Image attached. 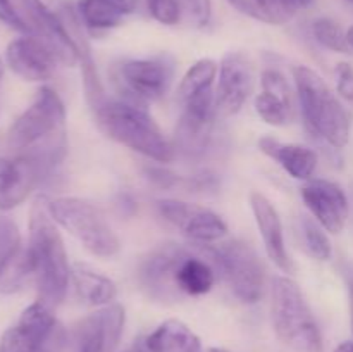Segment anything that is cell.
<instances>
[{
	"label": "cell",
	"mask_w": 353,
	"mask_h": 352,
	"mask_svg": "<svg viewBox=\"0 0 353 352\" xmlns=\"http://www.w3.org/2000/svg\"><path fill=\"white\" fill-rule=\"evenodd\" d=\"M76 292L86 304L95 307H103L114 304L117 297V286L109 276L95 271L86 264H74L71 273Z\"/></svg>",
	"instance_id": "cell-21"
},
{
	"label": "cell",
	"mask_w": 353,
	"mask_h": 352,
	"mask_svg": "<svg viewBox=\"0 0 353 352\" xmlns=\"http://www.w3.org/2000/svg\"><path fill=\"white\" fill-rule=\"evenodd\" d=\"M7 66L14 75L26 81H47L54 76L59 64L54 52L34 35H24L7 45Z\"/></svg>",
	"instance_id": "cell-16"
},
{
	"label": "cell",
	"mask_w": 353,
	"mask_h": 352,
	"mask_svg": "<svg viewBox=\"0 0 353 352\" xmlns=\"http://www.w3.org/2000/svg\"><path fill=\"white\" fill-rule=\"evenodd\" d=\"M33 261L28 247L21 245L0 268V293H16L33 278Z\"/></svg>",
	"instance_id": "cell-26"
},
{
	"label": "cell",
	"mask_w": 353,
	"mask_h": 352,
	"mask_svg": "<svg viewBox=\"0 0 353 352\" xmlns=\"http://www.w3.org/2000/svg\"><path fill=\"white\" fill-rule=\"evenodd\" d=\"M181 14L196 28H205L212 17V0H178Z\"/></svg>",
	"instance_id": "cell-31"
},
{
	"label": "cell",
	"mask_w": 353,
	"mask_h": 352,
	"mask_svg": "<svg viewBox=\"0 0 353 352\" xmlns=\"http://www.w3.org/2000/svg\"><path fill=\"white\" fill-rule=\"evenodd\" d=\"M188 252V248L178 244H162L148 252L138 268L141 289L155 300H178L181 293L176 286V273Z\"/></svg>",
	"instance_id": "cell-10"
},
{
	"label": "cell",
	"mask_w": 353,
	"mask_h": 352,
	"mask_svg": "<svg viewBox=\"0 0 353 352\" xmlns=\"http://www.w3.org/2000/svg\"><path fill=\"white\" fill-rule=\"evenodd\" d=\"M347 40H348V45H350V48H353V24L347 31Z\"/></svg>",
	"instance_id": "cell-41"
},
{
	"label": "cell",
	"mask_w": 353,
	"mask_h": 352,
	"mask_svg": "<svg viewBox=\"0 0 353 352\" xmlns=\"http://www.w3.org/2000/svg\"><path fill=\"white\" fill-rule=\"evenodd\" d=\"M34 352H52V345H47V347H41V349H37Z\"/></svg>",
	"instance_id": "cell-42"
},
{
	"label": "cell",
	"mask_w": 353,
	"mask_h": 352,
	"mask_svg": "<svg viewBox=\"0 0 353 352\" xmlns=\"http://www.w3.org/2000/svg\"><path fill=\"white\" fill-rule=\"evenodd\" d=\"M124 323V307L116 302L88 314L76 326V352H116Z\"/></svg>",
	"instance_id": "cell-14"
},
{
	"label": "cell",
	"mask_w": 353,
	"mask_h": 352,
	"mask_svg": "<svg viewBox=\"0 0 353 352\" xmlns=\"http://www.w3.org/2000/svg\"><path fill=\"white\" fill-rule=\"evenodd\" d=\"M147 9L155 21L165 26H172L181 19L178 0H147Z\"/></svg>",
	"instance_id": "cell-32"
},
{
	"label": "cell",
	"mask_w": 353,
	"mask_h": 352,
	"mask_svg": "<svg viewBox=\"0 0 353 352\" xmlns=\"http://www.w3.org/2000/svg\"><path fill=\"white\" fill-rule=\"evenodd\" d=\"M336 76V90L345 100L353 104V68L348 62H340L334 69Z\"/></svg>",
	"instance_id": "cell-35"
},
{
	"label": "cell",
	"mask_w": 353,
	"mask_h": 352,
	"mask_svg": "<svg viewBox=\"0 0 353 352\" xmlns=\"http://www.w3.org/2000/svg\"><path fill=\"white\" fill-rule=\"evenodd\" d=\"M0 21L3 24H7L12 30L19 31L24 35H33L30 23L26 21V17L16 9V6L12 3V0H0Z\"/></svg>",
	"instance_id": "cell-34"
},
{
	"label": "cell",
	"mask_w": 353,
	"mask_h": 352,
	"mask_svg": "<svg viewBox=\"0 0 353 352\" xmlns=\"http://www.w3.org/2000/svg\"><path fill=\"white\" fill-rule=\"evenodd\" d=\"M262 92L255 97V110L271 126H285L293 117L292 93L285 75L278 69L262 72Z\"/></svg>",
	"instance_id": "cell-18"
},
{
	"label": "cell",
	"mask_w": 353,
	"mask_h": 352,
	"mask_svg": "<svg viewBox=\"0 0 353 352\" xmlns=\"http://www.w3.org/2000/svg\"><path fill=\"white\" fill-rule=\"evenodd\" d=\"M296 95L305 128L334 148H343L350 140L352 121L327 83L307 66L293 68Z\"/></svg>",
	"instance_id": "cell-3"
},
{
	"label": "cell",
	"mask_w": 353,
	"mask_h": 352,
	"mask_svg": "<svg viewBox=\"0 0 353 352\" xmlns=\"http://www.w3.org/2000/svg\"><path fill=\"white\" fill-rule=\"evenodd\" d=\"M148 178H152L154 179V182H157L159 185H162V186H169V185H172V183L176 182V176L174 175H171V173H168L165 171V169H148Z\"/></svg>",
	"instance_id": "cell-36"
},
{
	"label": "cell",
	"mask_w": 353,
	"mask_h": 352,
	"mask_svg": "<svg viewBox=\"0 0 353 352\" xmlns=\"http://www.w3.org/2000/svg\"><path fill=\"white\" fill-rule=\"evenodd\" d=\"M161 216L196 244H212L226 237L228 226L212 209L199 204L164 199L157 202Z\"/></svg>",
	"instance_id": "cell-12"
},
{
	"label": "cell",
	"mask_w": 353,
	"mask_h": 352,
	"mask_svg": "<svg viewBox=\"0 0 353 352\" xmlns=\"http://www.w3.org/2000/svg\"><path fill=\"white\" fill-rule=\"evenodd\" d=\"M241 14L268 24H285L305 9L312 0H228Z\"/></svg>",
	"instance_id": "cell-22"
},
{
	"label": "cell",
	"mask_w": 353,
	"mask_h": 352,
	"mask_svg": "<svg viewBox=\"0 0 353 352\" xmlns=\"http://www.w3.org/2000/svg\"><path fill=\"white\" fill-rule=\"evenodd\" d=\"M38 300L50 309L61 306L68 293L72 269L57 223L47 209V197H38L30 217V244Z\"/></svg>",
	"instance_id": "cell-1"
},
{
	"label": "cell",
	"mask_w": 353,
	"mask_h": 352,
	"mask_svg": "<svg viewBox=\"0 0 353 352\" xmlns=\"http://www.w3.org/2000/svg\"><path fill=\"white\" fill-rule=\"evenodd\" d=\"M55 166L50 159L33 150L0 159V211L21 206Z\"/></svg>",
	"instance_id": "cell-9"
},
{
	"label": "cell",
	"mask_w": 353,
	"mask_h": 352,
	"mask_svg": "<svg viewBox=\"0 0 353 352\" xmlns=\"http://www.w3.org/2000/svg\"><path fill=\"white\" fill-rule=\"evenodd\" d=\"M124 352H150V351H148L147 345H145V342H143V344L133 345V347H130L128 351H124Z\"/></svg>",
	"instance_id": "cell-40"
},
{
	"label": "cell",
	"mask_w": 353,
	"mask_h": 352,
	"mask_svg": "<svg viewBox=\"0 0 353 352\" xmlns=\"http://www.w3.org/2000/svg\"><path fill=\"white\" fill-rule=\"evenodd\" d=\"M345 280H347L348 286V302H350V320H352V330H353V268L348 266L345 269Z\"/></svg>",
	"instance_id": "cell-37"
},
{
	"label": "cell",
	"mask_w": 353,
	"mask_h": 352,
	"mask_svg": "<svg viewBox=\"0 0 353 352\" xmlns=\"http://www.w3.org/2000/svg\"><path fill=\"white\" fill-rule=\"evenodd\" d=\"M216 283V269L203 257H196L188 252L176 273V286L181 295L200 297L212 290Z\"/></svg>",
	"instance_id": "cell-24"
},
{
	"label": "cell",
	"mask_w": 353,
	"mask_h": 352,
	"mask_svg": "<svg viewBox=\"0 0 353 352\" xmlns=\"http://www.w3.org/2000/svg\"><path fill=\"white\" fill-rule=\"evenodd\" d=\"M200 252L210 259L231 292L243 304H255L264 293L265 271L257 252L241 240H230L219 245L199 244Z\"/></svg>",
	"instance_id": "cell-6"
},
{
	"label": "cell",
	"mask_w": 353,
	"mask_h": 352,
	"mask_svg": "<svg viewBox=\"0 0 353 352\" xmlns=\"http://www.w3.org/2000/svg\"><path fill=\"white\" fill-rule=\"evenodd\" d=\"M334 352H353V342H343V344H340L334 349Z\"/></svg>",
	"instance_id": "cell-39"
},
{
	"label": "cell",
	"mask_w": 353,
	"mask_h": 352,
	"mask_svg": "<svg viewBox=\"0 0 353 352\" xmlns=\"http://www.w3.org/2000/svg\"><path fill=\"white\" fill-rule=\"evenodd\" d=\"M47 209L57 226L64 228L90 254L112 257L121 251L116 231L95 204L79 197L47 199Z\"/></svg>",
	"instance_id": "cell-5"
},
{
	"label": "cell",
	"mask_w": 353,
	"mask_h": 352,
	"mask_svg": "<svg viewBox=\"0 0 353 352\" xmlns=\"http://www.w3.org/2000/svg\"><path fill=\"white\" fill-rule=\"evenodd\" d=\"M300 242L303 245V251L316 261H330L333 255V247H331V240L326 235V230L321 226L317 221L310 219V217L302 216L299 224Z\"/></svg>",
	"instance_id": "cell-28"
},
{
	"label": "cell",
	"mask_w": 353,
	"mask_h": 352,
	"mask_svg": "<svg viewBox=\"0 0 353 352\" xmlns=\"http://www.w3.org/2000/svg\"><path fill=\"white\" fill-rule=\"evenodd\" d=\"M252 213H254L255 223H257L259 235L264 242V248L268 257L278 266L281 271L292 273L293 262L290 259L285 244V230H283L281 217L274 204L261 192H252L250 195Z\"/></svg>",
	"instance_id": "cell-17"
},
{
	"label": "cell",
	"mask_w": 353,
	"mask_h": 352,
	"mask_svg": "<svg viewBox=\"0 0 353 352\" xmlns=\"http://www.w3.org/2000/svg\"><path fill=\"white\" fill-rule=\"evenodd\" d=\"M65 107L50 86H41L31 106L17 117L7 133V145L24 152L64 133Z\"/></svg>",
	"instance_id": "cell-7"
},
{
	"label": "cell",
	"mask_w": 353,
	"mask_h": 352,
	"mask_svg": "<svg viewBox=\"0 0 353 352\" xmlns=\"http://www.w3.org/2000/svg\"><path fill=\"white\" fill-rule=\"evenodd\" d=\"M107 2H110L112 6H116V7H119L124 14L133 12V9H134V0H107Z\"/></svg>",
	"instance_id": "cell-38"
},
{
	"label": "cell",
	"mask_w": 353,
	"mask_h": 352,
	"mask_svg": "<svg viewBox=\"0 0 353 352\" xmlns=\"http://www.w3.org/2000/svg\"><path fill=\"white\" fill-rule=\"evenodd\" d=\"M95 116L99 128L110 140L162 164L174 159V144L143 106L128 100H105Z\"/></svg>",
	"instance_id": "cell-2"
},
{
	"label": "cell",
	"mask_w": 353,
	"mask_h": 352,
	"mask_svg": "<svg viewBox=\"0 0 353 352\" xmlns=\"http://www.w3.org/2000/svg\"><path fill=\"white\" fill-rule=\"evenodd\" d=\"M19 3L24 10V17L33 30V35L48 45V48L57 57L59 64L69 66V68L78 64V47L59 14L50 9L43 0H19Z\"/></svg>",
	"instance_id": "cell-13"
},
{
	"label": "cell",
	"mask_w": 353,
	"mask_h": 352,
	"mask_svg": "<svg viewBox=\"0 0 353 352\" xmlns=\"http://www.w3.org/2000/svg\"><path fill=\"white\" fill-rule=\"evenodd\" d=\"M259 148L295 179L309 182L317 169V154L305 145L283 144L272 137H262Z\"/></svg>",
	"instance_id": "cell-19"
},
{
	"label": "cell",
	"mask_w": 353,
	"mask_h": 352,
	"mask_svg": "<svg viewBox=\"0 0 353 352\" xmlns=\"http://www.w3.org/2000/svg\"><path fill=\"white\" fill-rule=\"evenodd\" d=\"M174 59L168 54L121 62L114 72V81L124 100L145 106L162 99L174 79Z\"/></svg>",
	"instance_id": "cell-8"
},
{
	"label": "cell",
	"mask_w": 353,
	"mask_h": 352,
	"mask_svg": "<svg viewBox=\"0 0 353 352\" xmlns=\"http://www.w3.org/2000/svg\"><path fill=\"white\" fill-rule=\"evenodd\" d=\"M254 66L243 52H228L219 66V81L214 92L217 117H231L241 110L254 92Z\"/></svg>",
	"instance_id": "cell-11"
},
{
	"label": "cell",
	"mask_w": 353,
	"mask_h": 352,
	"mask_svg": "<svg viewBox=\"0 0 353 352\" xmlns=\"http://www.w3.org/2000/svg\"><path fill=\"white\" fill-rule=\"evenodd\" d=\"M207 352H230V351H226V349H219V347H212V349H209V351Z\"/></svg>",
	"instance_id": "cell-43"
},
{
	"label": "cell",
	"mask_w": 353,
	"mask_h": 352,
	"mask_svg": "<svg viewBox=\"0 0 353 352\" xmlns=\"http://www.w3.org/2000/svg\"><path fill=\"white\" fill-rule=\"evenodd\" d=\"M271 321L279 340L293 352H324L319 324L302 289L290 276L272 280Z\"/></svg>",
	"instance_id": "cell-4"
},
{
	"label": "cell",
	"mask_w": 353,
	"mask_h": 352,
	"mask_svg": "<svg viewBox=\"0 0 353 352\" xmlns=\"http://www.w3.org/2000/svg\"><path fill=\"white\" fill-rule=\"evenodd\" d=\"M33 342L19 326H10L0 338V352H34Z\"/></svg>",
	"instance_id": "cell-33"
},
{
	"label": "cell",
	"mask_w": 353,
	"mask_h": 352,
	"mask_svg": "<svg viewBox=\"0 0 353 352\" xmlns=\"http://www.w3.org/2000/svg\"><path fill=\"white\" fill-rule=\"evenodd\" d=\"M348 2H353V0H348Z\"/></svg>",
	"instance_id": "cell-44"
},
{
	"label": "cell",
	"mask_w": 353,
	"mask_h": 352,
	"mask_svg": "<svg viewBox=\"0 0 353 352\" xmlns=\"http://www.w3.org/2000/svg\"><path fill=\"white\" fill-rule=\"evenodd\" d=\"M312 35L323 47L327 50L340 52V54H347L350 50L348 45L347 33L343 28L336 23V21L330 19V17H321L312 23Z\"/></svg>",
	"instance_id": "cell-29"
},
{
	"label": "cell",
	"mask_w": 353,
	"mask_h": 352,
	"mask_svg": "<svg viewBox=\"0 0 353 352\" xmlns=\"http://www.w3.org/2000/svg\"><path fill=\"white\" fill-rule=\"evenodd\" d=\"M17 326L33 342L34 349L55 345V340L59 337V324L54 316V309L41 304L40 300L23 311L19 321H17Z\"/></svg>",
	"instance_id": "cell-23"
},
{
	"label": "cell",
	"mask_w": 353,
	"mask_h": 352,
	"mask_svg": "<svg viewBox=\"0 0 353 352\" xmlns=\"http://www.w3.org/2000/svg\"><path fill=\"white\" fill-rule=\"evenodd\" d=\"M219 72V66L212 59H200L183 76L178 88V102L179 106L196 99V97L209 95L214 93L212 86L216 81V76Z\"/></svg>",
	"instance_id": "cell-25"
},
{
	"label": "cell",
	"mask_w": 353,
	"mask_h": 352,
	"mask_svg": "<svg viewBox=\"0 0 353 352\" xmlns=\"http://www.w3.org/2000/svg\"><path fill=\"white\" fill-rule=\"evenodd\" d=\"M21 233L10 217L0 216V268L21 247Z\"/></svg>",
	"instance_id": "cell-30"
},
{
	"label": "cell",
	"mask_w": 353,
	"mask_h": 352,
	"mask_svg": "<svg viewBox=\"0 0 353 352\" xmlns=\"http://www.w3.org/2000/svg\"><path fill=\"white\" fill-rule=\"evenodd\" d=\"M307 209L314 219L327 231L338 235L343 231L350 214V204L345 190L331 179H309L300 190Z\"/></svg>",
	"instance_id": "cell-15"
},
{
	"label": "cell",
	"mask_w": 353,
	"mask_h": 352,
	"mask_svg": "<svg viewBox=\"0 0 353 352\" xmlns=\"http://www.w3.org/2000/svg\"><path fill=\"white\" fill-rule=\"evenodd\" d=\"M76 10L81 23L95 31L119 26L124 16L119 7L112 6L107 0H78Z\"/></svg>",
	"instance_id": "cell-27"
},
{
	"label": "cell",
	"mask_w": 353,
	"mask_h": 352,
	"mask_svg": "<svg viewBox=\"0 0 353 352\" xmlns=\"http://www.w3.org/2000/svg\"><path fill=\"white\" fill-rule=\"evenodd\" d=\"M150 352H202V344L195 331L179 320H165L147 338Z\"/></svg>",
	"instance_id": "cell-20"
}]
</instances>
